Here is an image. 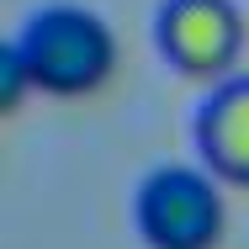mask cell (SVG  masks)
<instances>
[{
  "label": "cell",
  "mask_w": 249,
  "mask_h": 249,
  "mask_svg": "<svg viewBox=\"0 0 249 249\" xmlns=\"http://www.w3.org/2000/svg\"><path fill=\"white\" fill-rule=\"evenodd\" d=\"M159 53L191 80H228L244 53V16L233 0H164L154 21Z\"/></svg>",
  "instance_id": "3957f363"
},
{
  "label": "cell",
  "mask_w": 249,
  "mask_h": 249,
  "mask_svg": "<svg viewBox=\"0 0 249 249\" xmlns=\"http://www.w3.org/2000/svg\"><path fill=\"white\" fill-rule=\"evenodd\" d=\"M133 217H138V239L149 249H217L228 212H223V191L212 170L159 164L138 186Z\"/></svg>",
  "instance_id": "7a4b0ae2"
},
{
  "label": "cell",
  "mask_w": 249,
  "mask_h": 249,
  "mask_svg": "<svg viewBox=\"0 0 249 249\" xmlns=\"http://www.w3.org/2000/svg\"><path fill=\"white\" fill-rule=\"evenodd\" d=\"M196 149L201 164L228 180L249 186V74H228L196 111Z\"/></svg>",
  "instance_id": "277c9868"
},
{
  "label": "cell",
  "mask_w": 249,
  "mask_h": 249,
  "mask_svg": "<svg viewBox=\"0 0 249 249\" xmlns=\"http://www.w3.org/2000/svg\"><path fill=\"white\" fill-rule=\"evenodd\" d=\"M11 43L27 58L32 85L48 90V96H90L117 69V37H111V27L101 21L96 11L69 5V0L32 11L27 27Z\"/></svg>",
  "instance_id": "6da1fadb"
},
{
  "label": "cell",
  "mask_w": 249,
  "mask_h": 249,
  "mask_svg": "<svg viewBox=\"0 0 249 249\" xmlns=\"http://www.w3.org/2000/svg\"><path fill=\"white\" fill-rule=\"evenodd\" d=\"M27 90H37V85H32V69H27V58H21L16 43H5V53H0V111H5V117L21 111Z\"/></svg>",
  "instance_id": "5b68a950"
}]
</instances>
